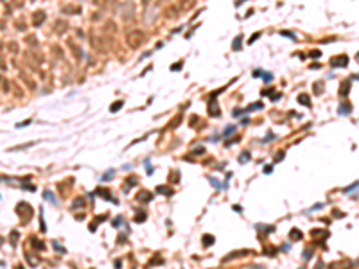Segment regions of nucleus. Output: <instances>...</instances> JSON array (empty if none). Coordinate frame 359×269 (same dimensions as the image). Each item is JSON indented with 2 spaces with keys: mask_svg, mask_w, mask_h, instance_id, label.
<instances>
[{
  "mask_svg": "<svg viewBox=\"0 0 359 269\" xmlns=\"http://www.w3.org/2000/svg\"><path fill=\"white\" fill-rule=\"evenodd\" d=\"M144 34L142 32H129L128 34V43H129V47H133V49H137V47H140V45L144 43Z\"/></svg>",
  "mask_w": 359,
  "mask_h": 269,
  "instance_id": "obj_1",
  "label": "nucleus"
},
{
  "mask_svg": "<svg viewBox=\"0 0 359 269\" xmlns=\"http://www.w3.org/2000/svg\"><path fill=\"white\" fill-rule=\"evenodd\" d=\"M347 61H348V58H347V56H340V58H334V59H332V65H334V66H336V65L345 66V65H347Z\"/></svg>",
  "mask_w": 359,
  "mask_h": 269,
  "instance_id": "obj_2",
  "label": "nucleus"
},
{
  "mask_svg": "<svg viewBox=\"0 0 359 269\" xmlns=\"http://www.w3.org/2000/svg\"><path fill=\"white\" fill-rule=\"evenodd\" d=\"M43 18H45V13H43V11L34 13V25H41V24H43Z\"/></svg>",
  "mask_w": 359,
  "mask_h": 269,
  "instance_id": "obj_3",
  "label": "nucleus"
},
{
  "mask_svg": "<svg viewBox=\"0 0 359 269\" xmlns=\"http://www.w3.org/2000/svg\"><path fill=\"white\" fill-rule=\"evenodd\" d=\"M291 239L300 240V239H302V232H300V230H293V232H291Z\"/></svg>",
  "mask_w": 359,
  "mask_h": 269,
  "instance_id": "obj_4",
  "label": "nucleus"
},
{
  "mask_svg": "<svg viewBox=\"0 0 359 269\" xmlns=\"http://www.w3.org/2000/svg\"><path fill=\"white\" fill-rule=\"evenodd\" d=\"M137 199H138V201H147V199H151V194H149V192L138 194V196H137Z\"/></svg>",
  "mask_w": 359,
  "mask_h": 269,
  "instance_id": "obj_5",
  "label": "nucleus"
},
{
  "mask_svg": "<svg viewBox=\"0 0 359 269\" xmlns=\"http://www.w3.org/2000/svg\"><path fill=\"white\" fill-rule=\"evenodd\" d=\"M298 101H300L302 104H309V102H311V99H309L307 95H300V97H298Z\"/></svg>",
  "mask_w": 359,
  "mask_h": 269,
  "instance_id": "obj_6",
  "label": "nucleus"
},
{
  "mask_svg": "<svg viewBox=\"0 0 359 269\" xmlns=\"http://www.w3.org/2000/svg\"><path fill=\"white\" fill-rule=\"evenodd\" d=\"M45 199H49V201H50V203H56V199H54V196H52V194H50V192H49V190H47V192H45Z\"/></svg>",
  "mask_w": 359,
  "mask_h": 269,
  "instance_id": "obj_7",
  "label": "nucleus"
},
{
  "mask_svg": "<svg viewBox=\"0 0 359 269\" xmlns=\"http://www.w3.org/2000/svg\"><path fill=\"white\" fill-rule=\"evenodd\" d=\"M156 190H158L160 194H171V190H169L167 187H158V188H156Z\"/></svg>",
  "mask_w": 359,
  "mask_h": 269,
  "instance_id": "obj_8",
  "label": "nucleus"
},
{
  "mask_svg": "<svg viewBox=\"0 0 359 269\" xmlns=\"http://www.w3.org/2000/svg\"><path fill=\"white\" fill-rule=\"evenodd\" d=\"M347 94H348V83H345L341 88V95H347Z\"/></svg>",
  "mask_w": 359,
  "mask_h": 269,
  "instance_id": "obj_9",
  "label": "nucleus"
},
{
  "mask_svg": "<svg viewBox=\"0 0 359 269\" xmlns=\"http://www.w3.org/2000/svg\"><path fill=\"white\" fill-rule=\"evenodd\" d=\"M239 47H241V36H239V38H237V40H235V41H234V49H235V50H237V49H239Z\"/></svg>",
  "mask_w": 359,
  "mask_h": 269,
  "instance_id": "obj_10",
  "label": "nucleus"
},
{
  "mask_svg": "<svg viewBox=\"0 0 359 269\" xmlns=\"http://www.w3.org/2000/svg\"><path fill=\"white\" fill-rule=\"evenodd\" d=\"M111 176H113V170H110V172H106L102 179H104V181H106V179H111Z\"/></svg>",
  "mask_w": 359,
  "mask_h": 269,
  "instance_id": "obj_11",
  "label": "nucleus"
},
{
  "mask_svg": "<svg viewBox=\"0 0 359 269\" xmlns=\"http://www.w3.org/2000/svg\"><path fill=\"white\" fill-rule=\"evenodd\" d=\"M120 106H122V102H115L113 106H111V111H117V109H119Z\"/></svg>",
  "mask_w": 359,
  "mask_h": 269,
  "instance_id": "obj_12",
  "label": "nucleus"
},
{
  "mask_svg": "<svg viewBox=\"0 0 359 269\" xmlns=\"http://www.w3.org/2000/svg\"><path fill=\"white\" fill-rule=\"evenodd\" d=\"M280 34H282V36H287V38H295V36H293V34H291V32H287V31H282V32H280Z\"/></svg>",
  "mask_w": 359,
  "mask_h": 269,
  "instance_id": "obj_13",
  "label": "nucleus"
},
{
  "mask_svg": "<svg viewBox=\"0 0 359 269\" xmlns=\"http://www.w3.org/2000/svg\"><path fill=\"white\" fill-rule=\"evenodd\" d=\"M135 219H138V222H142L146 219V214H138V217H135Z\"/></svg>",
  "mask_w": 359,
  "mask_h": 269,
  "instance_id": "obj_14",
  "label": "nucleus"
},
{
  "mask_svg": "<svg viewBox=\"0 0 359 269\" xmlns=\"http://www.w3.org/2000/svg\"><path fill=\"white\" fill-rule=\"evenodd\" d=\"M271 77H273V76L269 74V72H267V74H264V79H266V81H271Z\"/></svg>",
  "mask_w": 359,
  "mask_h": 269,
  "instance_id": "obj_15",
  "label": "nucleus"
},
{
  "mask_svg": "<svg viewBox=\"0 0 359 269\" xmlns=\"http://www.w3.org/2000/svg\"><path fill=\"white\" fill-rule=\"evenodd\" d=\"M246 160H248V152H244V154L241 156V162H246Z\"/></svg>",
  "mask_w": 359,
  "mask_h": 269,
  "instance_id": "obj_16",
  "label": "nucleus"
},
{
  "mask_svg": "<svg viewBox=\"0 0 359 269\" xmlns=\"http://www.w3.org/2000/svg\"><path fill=\"white\" fill-rule=\"evenodd\" d=\"M212 242H214V239H212V237H207V239H205V244H212Z\"/></svg>",
  "mask_w": 359,
  "mask_h": 269,
  "instance_id": "obj_17",
  "label": "nucleus"
}]
</instances>
